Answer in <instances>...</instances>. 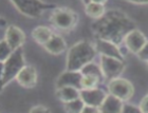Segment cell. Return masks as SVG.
Returning a JSON list of instances; mask_svg holds the SVG:
<instances>
[{"instance_id":"obj_1","label":"cell","mask_w":148,"mask_h":113,"mask_svg":"<svg viewBox=\"0 0 148 113\" xmlns=\"http://www.w3.org/2000/svg\"><path fill=\"white\" fill-rule=\"evenodd\" d=\"M136 30V22L125 13L112 10L92 23V32L96 39L107 40L114 45L123 42L125 37Z\"/></svg>"},{"instance_id":"obj_2","label":"cell","mask_w":148,"mask_h":113,"mask_svg":"<svg viewBox=\"0 0 148 113\" xmlns=\"http://www.w3.org/2000/svg\"><path fill=\"white\" fill-rule=\"evenodd\" d=\"M96 54L94 43L89 41H79L72 46L67 54V69L68 71L80 72L85 66L92 62Z\"/></svg>"},{"instance_id":"obj_3","label":"cell","mask_w":148,"mask_h":113,"mask_svg":"<svg viewBox=\"0 0 148 113\" xmlns=\"http://www.w3.org/2000/svg\"><path fill=\"white\" fill-rule=\"evenodd\" d=\"M1 64H2L1 81H2V88H4L14 78L16 79L19 72L27 66L21 48L14 51L12 53V55L10 56L4 62H1Z\"/></svg>"},{"instance_id":"obj_4","label":"cell","mask_w":148,"mask_h":113,"mask_svg":"<svg viewBox=\"0 0 148 113\" xmlns=\"http://www.w3.org/2000/svg\"><path fill=\"white\" fill-rule=\"evenodd\" d=\"M50 21L59 30L69 31L77 25L78 15L69 8H57L50 16Z\"/></svg>"},{"instance_id":"obj_5","label":"cell","mask_w":148,"mask_h":113,"mask_svg":"<svg viewBox=\"0 0 148 113\" xmlns=\"http://www.w3.org/2000/svg\"><path fill=\"white\" fill-rule=\"evenodd\" d=\"M22 15L28 16L30 18H38L42 15L45 10L51 6V4L42 1H27V0H17L11 2Z\"/></svg>"},{"instance_id":"obj_6","label":"cell","mask_w":148,"mask_h":113,"mask_svg":"<svg viewBox=\"0 0 148 113\" xmlns=\"http://www.w3.org/2000/svg\"><path fill=\"white\" fill-rule=\"evenodd\" d=\"M108 90L111 95L117 97L122 101H129L132 97L133 92H134L132 84L129 80L120 78V77L109 81Z\"/></svg>"},{"instance_id":"obj_7","label":"cell","mask_w":148,"mask_h":113,"mask_svg":"<svg viewBox=\"0 0 148 113\" xmlns=\"http://www.w3.org/2000/svg\"><path fill=\"white\" fill-rule=\"evenodd\" d=\"M123 60L116 59V58L102 56L101 57V68H102L104 77L107 79H115L120 76L124 71Z\"/></svg>"},{"instance_id":"obj_8","label":"cell","mask_w":148,"mask_h":113,"mask_svg":"<svg viewBox=\"0 0 148 113\" xmlns=\"http://www.w3.org/2000/svg\"><path fill=\"white\" fill-rule=\"evenodd\" d=\"M108 95L101 89H88V90H82L80 91V98L83 99L86 106H92V107L99 108L105 101Z\"/></svg>"},{"instance_id":"obj_9","label":"cell","mask_w":148,"mask_h":113,"mask_svg":"<svg viewBox=\"0 0 148 113\" xmlns=\"http://www.w3.org/2000/svg\"><path fill=\"white\" fill-rule=\"evenodd\" d=\"M82 79L83 74L75 71H66L58 76L56 80V89L62 87H73L82 91Z\"/></svg>"},{"instance_id":"obj_10","label":"cell","mask_w":148,"mask_h":113,"mask_svg":"<svg viewBox=\"0 0 148 113\" xmlns=\"http://www.w3.org/2000/svg\"><path fill=\"white\" fill-rule=\"evenodd\" d=\"M124 42L130 52L138 54L144 48L147 40L142 32H140L139 30H133L125 37Z\"/></svg>"},{"instance_id":"obj_11","label":"cell","mask_w":148,"mask_h":113,"mask_svg":"<svg viewBox=\"0 0 148 113\" xmlns=\"http://www.w3.org/2000/svg\"><path fill=\"white\" fill-rule=\"evenodd\" d=\"M94 47H95L96 52H99L102 56H107V57H112L123 60V55H122V52L119 49V47L110 41L96 39L94 42Z\"/></svg>"},{"instance_id":"obj_12","label":"cell","mask_w":148,"mask_h":113,"mask_svg":"<svg viewBox=\"0 0 148 113\" xmlns=\"http://www.w3.org/2000/svg\"><path fill=\"white\" fill-rule=\"evenodd\" d=\"M8 45L12 48L13 51H16L21 48L23 42L25 41V36L18 27L16 25H10L5 31V38H4Z\"/></svg>"},{"instance_id":"obj_13","label":"cell","mask_w":148,"mask_h":113,"mask_svg":"<svg viewBox=\"0 0 148 113\" xmlns=\"http://www.w3.org/2000/svg\"><path fill=\"white\" fill-rule=\"evenodd\" d=\"M16 80L23 88L30 89L36 86L37 83V72L34 67L25 66L16 77Z\"/></svg>"},{"instance_id":"obj_14","label":"cell","mask_w":148,"mask_h":113,"mask_svg":"<svg viewBox=\"0 0 148 113\" xmlns=\"http://www.w3.org/2000/svg\"><path fill=\"white\" fill-rule=\"evenodd\" d=\"M55 95L62 104H67L80 97V90L73 87H62L56 89Z\"/></svg>"},{"instance_id":"obj_15","label":"cell","mask_w":148,"mask_h":113,"mask_svg":"<svg viewBox=\"0 0 148 113\" xmlns=\"http://www.w3.org/2000/svg\"><path fill=\"white\" fill-rule=\"evenodd\" d=\"M124 104L113 95H108L103 105L99 107L101 113H122Z\"/></svg>"},{"instance_id":"obj_16","label":"cell","mask_w":148,"mask_h":113,"mask_svg":"<svg viewBox=\"0 0 148 113\" xmlns=\"http://www.w3.org/2000/svg\"><path fill=\"white\" fill-rule=\"evenodd\" d=\"M84 4H85V13L91 18L97 20L105 15L104 1H86L84 2Z\"/></svg>"},{"instance_id":"obj_17","label":"cell","mask_w":148,"mask_h":113,"mask_svg":"<svg viewBox=\"0 0 148 113\" xmlns=\"http://www.w3.org/2000/svg\"><path fill=\"white\" fill-rule=\"evenodd\" d=\"M43 48L49 53L53 54V55H59L64 51H66L67 45H66L65 40H64V38L62 36L54 34L52 38L43 46Z\"/></svg>"},{"instance_id":"obj_18","label":"cell","mask_w":148,"mask_h":113,"mask_svg":"<svg viewBox=\"0 0 148 113\" xmlns=\"http://www.w3.org/2000/svg\"><path fill=\"white\" fill-rule=\"evenodd\" d=\"M53 35L54 34L51 31V29L45 27V25H39L32 31V37L34 38V40L37 43L41 45L42 47L52 38Z\"/></svg>"},{"instance_id":"obj_19","label":"cell","mask_w":148,"mask_h":113,"mask_svg":"<svg viewBox=\"0 0 148 113\" xmlns=\"http://www.w3.org/2000/svg\"><path fill=\"white\" fill-rule=\"evenodd\" d=\"M85 103L83 101L82 98H77L75 101H72L70 103L64 104V109L66 113H82L85 108Z\"/></svg>"},{"instance_id":"obj_20","label":"cell","mask_w":148,"mask_h":113,"mask_svg":"<svg viewBox=\"0 0 148 113\" xmlns=\"http://www.w3.org/2000/svg\"><path fill=\"white\" fill-rule=\"evenodd\" d=\"M80 73L83 74V75H92V76L99 77L101 79L104 77V74H103L101 66H97L96 64H93V62H90L87 66H85L80 70Z\"/></svg>"},{"instance_id":"obj_21","label":"cell","mask_w":148,"mask_h":113,"mask_svg":"<svg viewBox=\"0 0 148 113\" xmlns=\"http://www.w3.org/2000/svg\"><path fill=\"white\" fill-rule=\"evenodd\" d=\"M101 78L92 75H83L82 79V90H88V89H95L96 86L101 81Z\"/></svg>"},{"instance_id":"obj_22","label":"cell","mask_w":148,"mask_h":113,"mask_svg":"<svg viewBox=\"0 0 148 113\" xmlns=\"http://www.w3.org/2000/svg\"><path fill=\"white\" fill-rule=\"evenodd\" d=\"M14 52L12 50V48L8 45L5 40L3 39L1 41V45H0V61L1 62H4V61L12 55V53Z\"/></svg>"},{"instance_id":"obj_23","label":"cell","mask_w":148,"mask_h":113,"mask_svg":"<svg viewBox=\"0 0 148 113\" xmlns=\"http://www.w3.org/2000/svg\"><path fill=\"white\" fill-rule=\"evenodd\" d=\"M122 113H143V112L140 109V107H136V106H133V105H130V104H125L123 107Z\"/></svg>"},{"instance_id":"obj_24","label":"cell","mask_w":148,"mask_h":113,"mask_svg":"<svg viewBox=\"0 0 148 113\" xmlns=\"http://www.w3.org/2000/svg\"><path fill=\"white\" fill-rule=\"evenodd\" d=\"M136 55H138V57H139L142 61H146V62H148V41L146 42V45L144 46V48H143V49L141 50Z\"/></svg>"},{"instance_id":"obj_25","label":"cell","mask_w":148,"mask_h":113,"mask_svg":"<svg viewBox=\"0 0 148 113\" xmlns=\"http://www.w3.org/2000/svg\"><path fill=\"white\" fill-rule=\"evenodd\" d=\"M29 113H51V112H50V110L46 107V106L37 105V106L32 107Z\"/></svg>"},{"instance_id":"obj_26","label":"cell","mask_w":148,"mask_h":113,"mask_svg":"<svg viewBox=\"0 0 148 113\" xmlns=\"http://www.w3.org/2000/svg\"><path fill=\"white\" fill-rule=\"evenodd\" d=\"M140 109L142 110L143 113H148V93L143 97L140 104Z\"/></svg>"},{"instance_id":"obj_27","label":"cell","mask_w":148,"mask_h":113,"mask_svg":"<svg viewBox=\"0 0 148 113\" xmlns=\"http://www.w3.org/2000/svg\"><path fill=\"white\" fill-rule=\"evenodd\" d=\"M82 113H101L99 108L97 107H92V106H85L84 110Z\"/></svg>"},{"instance_id":"obj_28","label":"cell","mask_w":148,"mask_h":113,"mask_svg":"<svg viewBox=\"0 0 148 113\" xmlns=\"http://www.w3.org/2000/svg\"><path fill=\"white\" fill-rule=\"evenodd\" d=\"M132 3H134V4H148V2H145V1H142V2H132Z\"/></svg>"}]
</instances>
